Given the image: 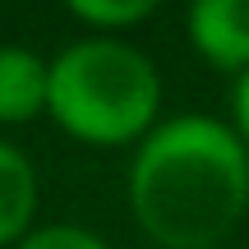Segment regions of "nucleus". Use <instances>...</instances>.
Here are the masks:
<instances>
[{
  "label": "nucleus",
  "instance_id": "obj_1",
  "mask_svg": "<svg viewBox=\"0 0 249 249\" xmlns=\"http://www.w3.org/2000/svg\"><path fill=\"white\" fill-rule=\"evenodd\" d=\"M134 226L161 249H217L249 213V148L231 120H157L129 161Z\"/></svg>",
  "mask_w": 249,
  "mask_h": 249
},
{
  "label": "nucleus",
  "instance_id": "obj_2",
  "mask_svg": "<svg viewBox=\"0 0 249 249\" xmlns=\"http://www.w3.org/2000/svg\"><path fill=\"white\" fill-rule=\"evenodd\" d=\"M46 116L83 148H129L161 120V70L124 37H79L51 55Z\"/></svg>",
  "mask_w": 249,
  "mask_h": 249
},
{
  "label": "nucleus",
  "instance_id": "obj_3",
  "mask_svg": "<svg viewBox=\"0 0 249 249\" xmlns=\"http://www.w3.org/2000/svg\"><path fill=\"white\" fill-rule=\"evenodd\" d=\"M185 37L198 60L217 74L249 70V0H189Z\"/></svg>",
  "mask_w": 249,
  "mask_h": 249
},
{
  "label": "nucleus",
  "instance_id": "obj_4",
  "mask_svg": "<svg viewBox=\"0 0 249 249\" xmlns=\"http://www.w3.org/2000/svg\"><path fill=\"white\" fill-rule=\"evenodd\" d=\"M51 60L23 42H0V124H28L46 116Z\"/></svg>",
  "mask_w": 249,
  "mask_h": 249
},
{
  "label": "nucleus",
  "instance_id": "obj_5",
  "mask_svg": "<svg viewBox=\"0 0 249 249\" xmlns=\"http://www.w3.org/2000/svg\"><path fill=\"white\" fill-rule=\"evenodd\" d=\"M37 198H42V180L33 157L18 143L0 139V249H14L37 226Z\"/></svg>",
  "mask_w": 249,
  "mask_h": 249
},
{
  "label": "nucleus",
  "instance_id": "obj_6",
  "mask_svg": "<svg viewBox=\"0 0 249 249\" xmlns=\"http://www.w3.org/2000/svg\"><path fill=\"white\" fill-rule=\"evenodd\" d=\"M60 5L70 9L83 28L120 37V33H129V28L148 23V18L157 14L161 0H60Z\"/></svg>",
  "mask_w": 249,
  "mask_h": 249
},
{
  "label": "nucleus",
  "instance_id": "obj_7",
  "mask_svg": "<svg viewBox=\"0 0 249 249\" xmlns=\"http://www.w3.org/2000/svg\"><path fill=\"white\" fill-rule=\"evenodd\" d=\"M14 249H111L92 226H74V222H42L23 235Z\"/></svg>",
  "mask_w": 249,
  "mask_h": 249
},
{
  "label": "nucleus",
  "instance_id": "obj_8",
  "mask_svg": "<svg viewBox=\"0 0 249 249\" xmlns=\"http://www.w3.org/2000/svg\"><path fill=\"white\" fill-rule=\"evenodd\" d=\"M231 129L245 139L249 148V70L235 74V88H231Z\"/></svg>",
  "mask_w": 249,
  "mask_h": 249
}]
</instances>
